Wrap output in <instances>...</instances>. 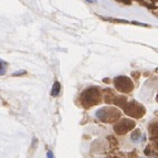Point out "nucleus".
Instances as JSON below:
<instances>
[{
    "label": "nucleus",
    "instance_id": "nucleus-3",
    "mask_svg": "<svg viewBox=\"0 0 158 158\" xmlns=\"http://www.w3.org/2000/svg\"><path fill=\"white\" fill-rule=\"evenodd\" d=\"M115 86L118 91H123V92H129L133 89V83L128 77H119L115 79Z\"/></svg>",
    "mask_w": 158,
    "mask_h": 158
},
{
    "label": "nucleus",
    "instance_id": "nucleus-2",
    "mask_svg": "<svg viewBox=\"0 0 158 158\" xmlns=\"http://www.w3.org/2000/svg\"><path fill=\"white\" fill-rule=\"evenodd\" d=\"M114 113H117V111L113 110V108H108V107L100 108L96 112V117L103 122H111L118 117V116H114Z\"/></svg>",
    "mask_w": 158,
    "mask_h": 158
},
{
    "label": "nucleus",
    "instance_id": "nucleus-7",
    "mask_svg": "<svg viewBox=\"0 0 158 158\" xmlns=\"http://www.w3.org/2000/svg\"><path fill=\"white\" fill-rule=\"evenodd\" d=\"M139 136H140V131H136V132H134L132 134V139L133 140H137Z\"/></svg>",
    "mask_w": 158,
    "mask_h": 158
},
{
    "label": "nucleus",
    "instance_id": "nucleus-4",
    "mask_svg": "<svg viewBox=\"0 0 158 158\" xmlns=\"http://www.w3.org/2000/svg\"><path fill=\"white\" fill-rule=\"evenodd\" d=\"M134 122H131V121H127V119H124L123 122H121L119 124H117L115 126V131L119 134H124L126 133L127 131H129L131 128L134 127Z\"/></svg>",
    "mask_w": 158,
    "mask_h": 158
},
{
    "label": "nucleus",
    "instance_id": "nucleus-5",
    "mask_svg": "<svg viewBox=\"0 0 158 158\" xmlns=\"http://www.w3.org/2000/svg\"><path fill=\"white\" fill-rule=\"evenodd\" d=\"M60 91H61L60 83H59V82H56L52 86V90H51V95H52V96H58L59 93H60Z\"/></svg>",
    "mask_w": 158,
    "mask_h": 158
},
{
    "label": "nucleus",
    "instance_id": "nucleus-1",
    "mask_svg": "<svg viewBox=\"0 0 158 158\" xmlns=\"http://www.w3.org/2000/svg\"><path fill=\"white\" fill-rule=\"evenodd\" d=\"M98 98H100V94L96 89H89L83 92L81 96V102L85 107H90L98 103Z\"/></svg>",
    "mask_w": 158,
    "mask_h": 158
},
{
    "label": "nucleus",
    "instance_id": "nucleus-8",
    "mask_svg": "<svg viewBox=\"0 0 158 158\" xmlns=\"http://www.w3.org/2000/svg\"><path fill=\"white\" fill-rule=\"evenodd\" d=\"M26 73H27L26 70H20V71L15 72V73H13L12 75H13V77H19V75H23V74H26Z\"/></svg>",
    "mask_w": 158,
    "mask_h": 158
},
{
    "label": "nucleus",
    "instance_id": "nucleus-6",
    "mask_svg": "<svg viewBox=\"0 0 158 158\" xmlns=\"http://www.w3.org/2000/svg\"><path fill=\"white\" fill-rule=\"evenodd\" d=\"M7 66H8V63L0 59V75H3V74L6 73Z\"/></svg>",
    "mask_w": 158,
    "mask_h": 158
},
{
    "label": "nucleus",
    "instance_id": "nucleus-10",
    "mask_svg": "<svg viewBox=\"0 0 158 158\" xmlns=\"http://www.w3.org/2000/svg\"><path fill=\"white\" fill-rule=\"evenodd\" d=\"M89 2H96V0H87Z\"/></svg>",
    "mask_w": 158,
    "mask_h": 158
},
{
    "label": "nucleus",
    "instance_id": "nucleus-9",
    "mask_svg": "<svg viewBox=\"0 0 158 158\" xmlns=\"http://www.w3.org/2000/svg\"><path fill=\"white\" fill-rule=\"evenodd\" d=\"M47 157L48 158H54V157H53L52 152H50V150H49V152H48V154H47Z\"/></svg>",
    "mask_w": 158,
    "mask_h": 158
}]
</instances>
